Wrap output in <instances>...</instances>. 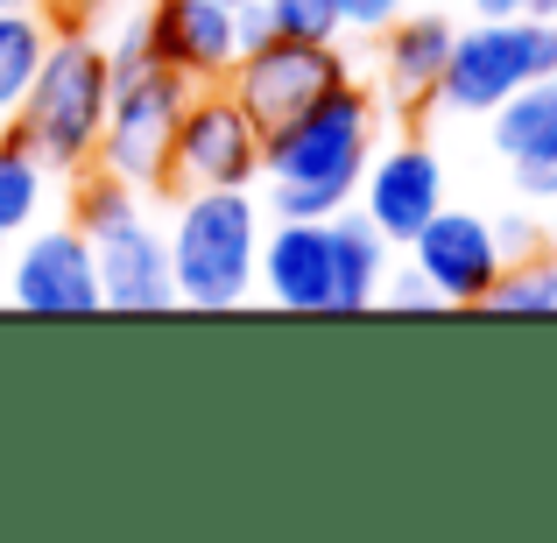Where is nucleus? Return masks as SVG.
<instances>
[{
    "label": "nucleus",
    "mask_w": 557,
    "mask_h": 543,
    "mask_svg": "<svg viewBox=\"0 0 557 543\" xmlns=\"http://www.w3.org/2000/svg\"><path fill=\"white\" fill-rule=\"evenodd\" d=\"M374 156V92L339 78L318 107L261 135V177H269V219H332L354 205Z\"/></svg>",
    "instance_id": "f257e3e1"
},
{
    "label": "nucleus",
    "mask_w": 557,
    "mask_h": 543,
    "mask_svg": "<svg viewBox=\"0 0 557 543\" xmlns=\"http://www.w3.org/2000/svg\"><path fill=\"white\" fill-rule=\"evenodd\" d=\"M107 99H113L107 36H92V28H57L50 50H42L36 85H28L22 107L8 113V127L50 163V177H85L92 156H99Z\"/></svg>",
    "instance_id": "f03ea898"
},
{
    "label": "nucleus",
    "mask_w": 557,
    "mask_h": 543,
    "mask_svg": "<svg viewBox=\"0 0 557 543\" xmlns=\"http://www.w3.org/2000/svg\"><path fill=\"white\" fill-rule=\"evenodd\" d=\"M170 275L177 311H240L261 269V205L247 190H170Z\"/></svg>",
    "instance_id": "7ed1b4c3"
},
{
    "label": "nucleus",
    "mask_w": 557,
    "mask_h": 543,
    "mask_svg": "<svg viewBox=\"0 0 557 543\" xmlns=\"http://www.w3.org/2000/svg\"><path fill=\"white\" fill-rule=\"evenodd\" d=\"M71 226L92 240L99 269V304L107 311H177V275H170V240L156 233V219L141 212L135 184L85 170L78 184V219Z\"/></svg>",
    "instance_id": "20e7f679"
},
{
    "label": "nucleus",
    "mask_w": 557,
    "mask_h": 543,
    "mask_svg": "<svg viewBox=\"0 0 557 543\" xmlns=\"http://www.w3.org/2000/svg\"><path fill=\"white\" fill-rule=\"evenodd\" d=\"M557 71V14H473V28L451 36V57L437 71V113L487 121L508 92Z\"/></svg>",
    "instance_id": "39448f33"
},
{
    "label": "nucleus",
    "mask_w": 557,
    "mask_h": 543,
    "mask_svg": "<svg viewBox=\"0 0 557 543\" xmlns=\"http://www.w3.org/2000/svg\"><path fill=\"white\" fill-rule=\"evenodd\" d=\"M184 99H190V78L170 71V64H156V57L141 71H121V78H113V99H107V127H99L92 163L107 170V177L135 184V190H163Z\"/></svg>",
    "instance_id": "423d86ee"
},
{
    "label": "nucleus",
    "mask_w": 557,
    "mask_h": 543,
    "mask_svg": "<svg viewBox=\"0 0 557 543\" xmlns=\"http://www.w3.org/2000/svg\"><path fill=\"white\" fill-rule=\"evenodd\" d=\"M261 177V127L240 99L219 92H190L177 113V141H170V170L163 190H247Z\"/></svg>",
    "instance_id": "0eeeda50"
},
{
    "label": "nucleus",
    "mask_w": 557,
    "mask_h": 543,
    "mask_svg": "<svg viewBox=\"0 0 557 543\" xmlns=\"http://www.w3.org/2000/svg\"><path fill=\"white\" fill-rule=\"evenodd\" d=\"M339 78H354V71H346V57H339V42L269 36V42H255V50H240V64L226 71V92L240 99V107L255 113V127L269 135V127L297 121L304 107H318V99H325Z\"/></svg>",
    "instance_id": "6e6552de"
},
{
    "label": "nucleus",
    "mask_w": 557,
    "mask_h": 543,
    "mask_svg": "<svg viewBox=\"0 0 557 543\" xmlns=\"http://www.w3.org/2000/svg\"><path fill=\"white\" fill-rule=\"evenodd\" d=\"M0 297L28 318H92L99 304V269H92V240L78 226H28L22 247H8V275Z\"/></svg>",
    "instance_id": "1a4fd4ad"
},
{
    "label": "nucleus",
    "mask_w": 557,
    "mask_h": 543,
    "mask_svg": "<svg viewBox=\"0 0 557 543\" xmlns=\"http://www.w3.org/2000/svg\"><path fill=\"white\" fill-rule=\"evenodd\" d=\"M409 261L437 283V297H445L451 311H480L494 275L508 269V255L494 247V226L480 212H459V205H437V212L423 219L417 240H409Z\"/></svg>",
    "instance_id": "9d476101"
},
{
    "label": "nucleus",
    "mask_w": 557,
    "mask_h": 543,
    "mask_svg": "<svg viewBox=\"0 0 557 543\" xmlns=\"http://www.w3.org/2000/svg\"><path fill=\"white\" fill-rule=\"evenodd\" d=\"M255 289H269L275 311L339 318V297H332V233H325V219H275L269 240H261Z\"/></svg>",
    "instance_id": "9b49d317"
},
{
    "label": "nucleus",
    "mask_w": 557,
    "mask_h": 543,
    "mask_svg": "<svg viewBox=\"0 0 557 543\" xmlns=\"http://www.w3.org/2000/svg\"><path fill=\"white\" fill-rule=\"evenodd\" d=\"M149 42L156 64L184 71L190 85H226V71L240 64V8H226V0H156Z\"/></svg>",
    "instance_id": "f8f14e48"
},
{
    "label": "nucleus",
    "mask_w": 557,
    "mask_h": 543,
    "mask_svg": "<svg viewBox=\"0 0 557 543\" xmlns=\"http://www.w3.org/2000/svg\"><path fill=\"white\" fill-rule=\"evenodd\" d=\"M354 198L381 226V240L409 247L417 226L445 205V163H437V149H423V141H395V149H381V163L368 156V177H360Z\"/></svg>",
    "instance_id": "ddd939ff"
},
{
    "label": "nucleus",
    "mask_w": 557,
    "mask_h": 543,
    "mask_svg": "<svg viewBox=\"0 0 557 543\" xmlns=\"http://www.w3.org/2000/svg\"><path fill=\"white\" fill-rule=\"evenodd\" d=\"M487 121H494V156L516 177V190L530 205H557V92H550V78L508 92Z\"/></svg>",
    "instance_id": "4468645a"
},
{
    "label": "nucleus",
    "mask_w": 557,
    "mask_h": 543,
    "mask_svg": "<svg viewBox=\"0 0 557 543\" xmlns=\"http://www.w3.org/2000/svg\"><path fill=\"white\" fill-rule=\"evenodd\" d=\"M451 36H459V28L445 22V8H417V0H409V8L381 28V85H388L403 107H431L437 71H445V57H451Z\"/></svg>",
    "instance_id": "2eb2a0df"
},
{
    "label": "nucleus",
    "mask_w": 557,
    "mask_h": 543,
    "mask_svg": "<svg viewBox=\"0 0 557 543\" xmlns=\"http://www.w3.org/2000/svg\"><path fill=\"white\" fill-rule=\"evenodd\" d=\"M325 233H332V297H339V318L374 311V304H381V275L395 269L381 226L368 212H332Z\"/></svg>",
    "instance_id": "dca6fc26"
},
{
    "label": "nucleus",
    "mask_w": 557,
    "mask_h": 543,
    "mask_svg": "<svg viewBox=\"0 0 557 543\" xmlns=\"http://www.w3.org/2000/svg\"><path fill=\"white\" fill-rule=\"evenodd\" d=\"M50 36H57V22L42 14V0H28V8H8V14H0V113H14V107H22V92L36 85Z\"/></svg>",
    "instance_id": "f3484780"
},
{
    "label": "nucleus",
    "mask_w": 557,
    "mask_h": 543,
    "mask_svg": "<svg viewBox=\"0 0 557 543\" xmlns=\"http://www.w3.org/2000/svg\"><path fill=\"white\" fill-rule=\"evenodd\" d=\"M42 190H50V163L8 127V135H0V233H8V240L42 219Z\"/></svg>",
    "instance_id": "a211bd4d"
},
{
    "label": "nucleus",
    "mask_w": 557,
    "mask_h": 543,
    "mask_svg": "<svg viewBox=\"0 0 557 543\" xmlns=\"http://www.w3.org/2000/svg\"><path fill=\"white\" fill-rule=\"evenodd\" d=\"M480 311H508V318H557V275H550V261H544V255L508 261V269L494 275V289H487V304H480Z\"/></svg>",
    "instance_id": "6ab92c4d"
},
{
    "label": "nucleus",
    "mask_w": 557,
    "mask_h": 543,
    "mask_svg": "<svg viewBox=\"0 0 557 543\" xmlns=\"http://www.w3.org/2000/svg\"><path fill=\"white\" fill-rule=\"evenodd\" d=\"M269 8V28L289 42H339L346 22H339V0H261Z\"/></svg>",
    "instance_id": "aec40b11"
},
{
    "label": "nucleus",
    "mask_w": 557,
    "mask_h": 543,
    "mask_svg": "<svg viewBox=\"0 0 557 543\" xmlns=\"http://www.w3.org/2000/svg\"><path fill=\"white\" fill-rule=\"evenodd\" d=\"M381 304H388V311H445L437 283L417 269V261H403V269H388V275H381Z\"/></svg>",
    "instance_id": "412c9836"
},
{
    "label": "nucleus",
    "mask_w": 557,
    "mask_h": 543,
    "mask_svg": "<svg viewBox=\"0 0 557 543\" xmlns=\"http://www.w3.org/2000/svg\"><path fill=\"white\" fill-rule=\"evenodd\" d=\"M487 226H494V247H502L508 261H522V255H536V247H544V226H536V212H494Z\"/></svg>",
    "instance_id": "4be33fe9"
},
{
    "label": "nucleus",
    "mask_w": 557,
    "mask_h": 543,
    "mask_svg": "<svg viewBox=\"0 0 557 543\" xmlns=\"http://www.w3.org/2000/svg\"><path fill=\"white\" fill-rule=\"evenodd\" d=\"M403 8L409 0H339V22H346V36H381Z\"/></svg>",
    "instance_id": "5701e85b"
},
{
    "label": "nucleus",
    "mask_w": 557,
    "mask_h": 543,
    "mask_svg": "<svg viewBox=\"0 0 557 543\" xmlns=\"http://www.w3.org/2000/svg\"><path fill=\"white\" fill-rule=\"evenodd\" d=\"M121 0H42V14H50L57 28H92L99 14H113Z\"/></svg>",
    "instance_id": "b1692460"
},
{
    "label": "nucleus",
    "mask_w": 557,
    "mask_h": 543,
    "mask_svg": "<svg viewBox=\"0 0 557 543\" xmlns=\"http://www.w3.org/2000/svg\"><path fill=\"white\" fill-rule=\"evenodd\" d=\"M275 28H269V8H261V0H247L240 8V50H255V42H269Z\"/></svg>",
    "instance_id": "393cba45"
},
{
    "label": "nucleus",
    "mask_w": 557,
    "mask_h": 543,
    "mask_svg": "<svg viewBox=\"0 0 557 543\" xmlns=\"http://www.w3.org/2000/svg\"><path fill=\"white\" fill-rule=\"evenodd\" d=\"M473 14H557V0H466Z\"/></svg>",
    "instance_id": "a878e982"
},
{
    "label": "nucleus",
    "mask_w": 557,
    "mask_h": 543,
    "mask_svg": "<svg viewBox=\"0 0 557 543\" xmlns=\"http://www.w3.org/2000/svg\"><path fill=\"white\" fill-rule=\"evenodd\" d=\"M536 255H544V261H550V275H557V219L544 226V247H536Z\"/></svg>",
    "instance_id": "bb28decb"
},
{
    "label": "nucleus",
    "mask_w": 557,
    "mask_h": 543,
    "mask_svg": "<svg viewBox=\"0 0 557 543\" xmlns=\"http://www.w3.org/2000/svg\"><path fill=\"white\" fill-rule=\"evenodd\" d=\"M0 275H8V233H0Z\"/></svg>",
    "instance_id": "cd10ccee"
},
{
    "label": "nucleus",
    "mask_w": 557,
    "mask_h": 543,
    "mask_svg": "<svg viewBox=\"0 0 557 543\" xmlns=\"http://www.w3.org/2000/svg\"><path fill=\"white\" fill-rule=\"evenodd\" d=\"M8 8H28V0H0V14H8Z\"/></svg>",
    "instance_id": "c85d7f7f"
},
{
    "label": "nucleus",
    "mask_w": 557,
    "mask_h": 543,
    "mask_svg": "<svg viewBox=\"0 0 557 543\" xmlns=\"http://www.w3.org/2000/svg\"><path fill=\"white\" fill-rule=\"evenodd\" d=\"M417 8H445V0H417Z\"/></svg>",
    "instance_id": "c756f323"
},
{
    "label": "nucleus",
    "mask_w": 557,
    "mask_h": 543,
    "mask_svg": "<svg viewBox=\"0 0 557 543\" xmlns=\"http://www.w3.org/2000/svg\"><path fill=\"white\" fill-rule=\"evenodd\" d=\"M0 135H8V113H0Z\"/></svg>",
    "instance_id": "7c9ffc66"
},
{
    "label": "nucleus",
    "mask_w": 557,
    "mask_h": 543,
    "mask_svg": "<svg viewBox=\"0 0 557 543\" xmlns=\"http://www.w3.org/2000/svg\"><path fill=\"white\" fill-rule=\"evenodd\" d=\"M226 8H247V0H226Z\"/></svg>",
    "instance_id": "2f4dec72"
}]
</instances>
